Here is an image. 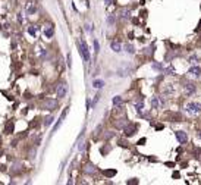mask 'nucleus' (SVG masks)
<instances>
[{
    "mask_svg": "<svg viewBox=\"0 0 201 185\" xmlns=\"http://www.w3.org/2000/svg\"><path fill=\"white\" fill-rule=\"evenodd\" d=\"M12 129H13V124H12V122H11V124H9V125H8V128H6V132H11V131H12Z\"/></svg>",
    "mask_w": 201,
    "mask_h": 185,
    "instance_id": "nucleus-26",
    "label": "nucleus"
},
{
    "mask_svg": "<svg viewBox=\"0 0 201 185\" xmlns=\"http://www.w3.org/2000/svg\"><path fill=\"white\" fill-rule=\"evenodd\" d=\"M43 106H44V109L46 110H54V109H57V100H54V99H46L44 100V103H43Z\"/></svg>",
    "mask_w": 201,
    "mask_h": 185,
    "instance_id": "nucleus-6",
    "label": "nucleus"
},
{
    "mask_svg": "<svg viewBox=\"0 0 201 185\" xmlns=\"http://www.w3.org/2000/svg\"><path fill=\"white\" fill-rule=\"evenodd\" d=\"M56 94H57L59 99H65V97H66V94H68V85H66L65 82H62V84L57 85V88H56Z\"/></svg>",
    "mask_w": 201,
    "mask_h": 185,
    "instance_id": "nucleus-5",
    "label": "nucleus"
},
{
    "mask_svg": "<svg viewBox=\"0 0 201 185\" xmlns=\"http://www.w3.org/2000/svg\"><path fill=\"white\" fill-rule=\"evenodd\" d=\"M185 112H186L189 116H198V115H201V103H200V102H195V100L188 102V103L185 105Z\"/></svg>",
    "mask_w": 201,
    "mask_h": 185,
    "instance_id": "nucleus-1",
    "label": "nucleus"
},
{
    "mask_svg": "<svg viewBox=\"0 0 201 185\" xmlns=\"http://www.w3.org/2000/svg\"><path fill=\"white\" fill-rule=\"evenodd\" d=\"M104 173H106L107 176H113V175H116V170H106Z\"/></svg>",
    "mask_w": 201,
    "mask_h": 185,
    "instance_id": "nucleus-24",
    "label": "nucleus"
},
{
    "mask_svg": "<svg viewBox=\"0 0 201 185\" xmlns=\"http://www.w3.org/2000/svg\"><path fill=\"white\" fill-rule=\"evenodd\" d=\"M175 137H176V140H178L181 144H186V141H188V135H186L185 131H176V132H175Z\"/></svg>",
    "mask_w": 201,
    "mask_h": 185,
    "instance_id": "nucleus-8",
    "label": "nucleus"
},
{
    "mask_svg": "<svg viewBox=\"0 0 201 185\" xmlns=\"http://www.w3.org/2000/svg\"><path fill=\"white\" fill-rule=\"evenodd\" d=\"M51 122H53V116L47 118V119L44 121V125H46V126H50V125H51Z\"/></svg>",
    "mask_w": 201,
    "mask_h": 185,
    "instance_id": "nucleus-21",
    "label": "nucleus"
},
{
    "mask_svg": "<svg viewBox=\"0 0 201 185\" xmlns=\"http://www.w3.org/2000/svg\"><path fill=\"white\" fill-rule=\"evenodd\" d=\"M162 91H163V94H164L166 97H172V96H175V92H176L175 84H172V82H166V84L163 85Z\"/></svg>",
    "mask_w": 201,
    "mask_h": 185,
    "instance_id": "nucleus-4",
    "label": "nucleus"
},
{
    "mask_svg": "<svg viewBox=\"0 0 201 185\" xmlns=\"http://www.w3.org/2000/svg\"><path fill=\"white\" fill-rule=\"evenodd\" d=\"M95 88H102L103 85H104V81H102V79H95L94 81V84H92Z\"/></svg>",
    "mask_w": 201,
    "mask_h": 185,
    "instance_id": "nucleus-18",
    "label": "nucleus"
},
{
    "mask_svg": "<svg viewBox=\"0 0 201 185\" xmlns=\"http://www.w3.org/2000/svg\"><path fill=\"white\" fill-rule=\"evenodd\" d=\"M25 11H27V13H28V15H34V13H35V11H37L35 3H34V2H28V3H27V9H25Z\"/></svg>",
    "mask_w": 201,
    "mask_h": 185,
    "instance_id": "nucleus-9",
    "label": "nucleus"
},
{
    "mask_svg": "<svg viewBox=\"0 0 201 185\" xmlns=\"http://www.w3.org/2000/svg\"><path fill=\"white\" fill-rule=\"evenodd\" d=\"M53 34H54V28H53V27H49V28L44 31V35H46L47 38H51Z\"/></svg>",
    "mask_w": 201,
    "mask_h": 185,
    "instance_id": "nucleus-15",
    "label": "nucleus"
},
{
    "mask_svg": "<svg viewBox=\"0 0 201 185\" xmlns=\"http://www.w3.org/2000/svg\"><path fill=\"white\" fill-rule=\"evenodd\" d=\"M129 15H131V12H129L128 9H123V11H121V16H122L123 19H129Z\"/></svg>",
    "mask_w": 201,
    "mask_h": 185,
    "instance_id": "nucleus-17",
    "label": "nucleus"
},
{
    "mask_svg": "<svg viewBox=\"0 0 201 185\" xmlns=\"http://www.w3.org/2000/svg\"><path fill=\"white\" fill-rule=\"evenodd\" d=\"M28 32H30V35H34V37H35V34H37V28H35V27H30V28H28Z\"/></svg>",
    "mask_w": 201,
    "mask_h": 185,
    "instance_id": "nucleus-20",
    "label": "nucleus"
},
{
    "mask_svg": "<svg viewBox=\"0 0 201 185\" xmlns=\"http://www.w3.org/2000/svg\"><path fill=\"white\" fill-rule=\"evenodd\" d=\"M134 107H135V110L137 112H142V109H144V102H135L134 103Z\"/></svg>",
    "mask_w": 201,
    "mask_h": 185,
    "instance_id": "nucleus-14",
    "label": "nucleus"
},
{
    "mask_svg": "<svg viewBox=\"0 0 201 185\" xmlns=\"http://www.w3.org/2000/svg\"><path fill=\"white\" fill-rule=\"evenodd\" d=\"M85 172L90 173V175H92V173H95V167H94L92 165H87V166H85Z\"/></svg>",
    "mask_w": 201,
    "mask_h": 185,
    "instance_id": "nucleus-16",
    "label": "nucleus"
},
{
    "mask_svg": "<svg viewBox=\"0 0 201 185\" xmlns=\"http://www.w3.org/2000/svg\"><path fill=\"white\" fill-rule=\"evenodd\" d=\"M18 21H19V22H22V21H24V18H22V13H18Z\"/></svg>",
    "mask_w": 201,
    "mask_h": 185,
    "instance_id": "nucleus-28",
    "label": "nucleus"
},
{
    "mask_svg": "<svg viewBox=\"0 0 201 185\" xmlns=\"http://www.w3.org/2000/svg\"><path fill=\"white\" fill-rule=\"evenodd\" d=\"M123 105V100H122V97L121 96H116V97H113V106H116V107H121Z\"/></svg>",
    "mask_w": 201,
    "mask_h": 185,
    "instance_id": "nucleus-13",
    "label": "nucleus"
},
{
    "mask_svg": "<svg viewBox=\"0 0 201 185\" xmlns=\"http://www.w3.org/2000/svg\"><path fill=\"white\" fill-rule=\"evenodd\" d=\"M125 49H126V52H128L129 54H134V53H135V47H134L132 44H126Z\"/></svg>",
    "mask_w": 201,
    "mask_h": 185,
    "instance_id": "nucleus-19",
    "label": "nucleus"
},
{
    "mask_svg": "<svg viewBox=\"0 0 201 185\" xmlns=\"http://www.w3.org/2000/svg\"><path fill=\"white\" fill-rule=\"evenodd\" d=\"M160 106H162V100H160V97H153L151 99V107L153 109H160Z\"/></svg>",
    "mask_w": 201,
    "mask_h": 185,
    "instance_id": "nucleus-11",
    "label": "nucleus"
},
{
    "mask_svg": "<svg viewBox=\"0 0 201 185\" xmlns=\"http://www.w3.org/2000/svg\"><path fill=\"white\" fill-rule=\"evenodd\" d=\"M195 62H197V56H195V54H192V56L189 57V63L192 65V63H195Z\"/></svg>",
    "mask_w": 201,
    "mask_h": 185,
    "instance_id": "nucleus-23",
    "label": "nucleus"
},
{
    "mask_svg": "<svg viewBox=\"0 0 201 185\" xmlns=\"http://www.w3.org/2000/svg\"><path fill=\"white\" fill-rule=\"evenodd\" d=\"M200 38H201V37H200Z\"/></svg>",
    "mask_w": 201,
    "mask_h": 185,
    "instance_id": "nucleus-29",
    "label": "nucleus"
},
{
    "mask_svg": "<svg viewBox=\"0 0 201 185\" xmlns=\"http://www.w3.org/2000/svg\"><path fill=\"white\" fill-rule=\"evenodd\" d=\"M110 47H112V50H113V52H116V53L122 52V44H121L118 40H113V41L110 43Z\"/></svg>",
    "mask_w": 201,
    "mask_h": 185,
    "instance_id": "nucleus-10",
    "label": "nucleus"
},
{
    "mask_svg": "<svg viewBox=\"0 0 201 185\" xmlns=\"http://www.w3.org/2000/svg\"><path fill=\"white\" fill-rule=\"evenodd\" d=\"M153 68H154V69H162V65H160V63H154Z\"/></svg>",
    "mask_w": 201,
    "mask_h": 185,
    "instance_id": "nucleus-27",
    "label": "nucleus"
},
{
    "mask_svg": "<svg viewBox=\"0 0 201 185\" xmlns=\"http://www.w3.org/2000/svg\"><path fill=\"white\" fill-rule=\"evenodd\" d=\"M182 90H183V94H185L186 97H191V96H194V94H195V91H197V85H195L194 82H191V81H185V82H183V85H182Z\"/></svg>",
    "mask_w": 201,
    "mask_h": 185,
    "instance_id": "nucleus-2",
    "label": "nucleus"
},
{
    "mask_svg": "<svg viewBox=\"0 0 201 185\" xmlns=\"http://www.w3.org/2000/svg\"><path fill=\"white\" fill-rule=\"evenodd\" d=\"M135 129H137V126H134V125H128V126H125V128H123L125 135H128V137L134 135V134H135Z\"/></svg>",
    "mask_w": 201,
    "mask_h": 185,
    "instance_id": "nucleus-12",
    "label": "nucleus"
},
{
    "mask_svg": "<svg viewBox=\"0 0 201 185\" xmlns=\"http://www.w3.org/2000/svg\"><path fill=\"white\" fill-rule=\"evenodd\" d=\"M94 49H95V53H98V50H100V46H98V41H97V40H94Z\"/></svg>",
    "mask_w": 201,
    "mask_h": 185,
    "instance_id": "nucleus-22",
    "label": "nucleus"
},
{
    "mask_svg": "<svg viewBox=\"0 0 201 185\" xmlns=\"http://www.w3.org/2000/svg\"><path fill=\"white\" fill-rule=\"evenodd\" d=\"M188 75H189V76H194V78H200V76H201V66L192 65V66L188 69Z\"/></svg>",
    "mask_w": 201,
    "mask_h": 185,
    "instance_id": "nucleus-7",
    "label": "nucleus"
},
{
    "mask_svg": "<svg viewBox=\"0 0 201 185\" xmlns=\"http://www.w3.org/2000/svg\"><path fill=\"white\" fill-rule=\"evenodd\" d=\"M78 47H79V54L82 56V59H84L85 62H90V50H88L87 43H85L84 40H81V41L78 43Z\"/></svg>",
    "mask_w": 201,
    "mask_h": 185,
    "instance_id": "nucleus-3",
    "label": "nucleus"
},
{
    "mask_svg": "<svg viewBox=\"0 0 201 185\" xmlns=\"http://www.w3.org/2000/svg\"><path fill=\"white\" fill-rule=\"evenodd\" d=\"M107 22H109V24H113V22H115V16H113V15H110V16L107 18Z\"/></svg>",
    "mask_w": 201,
    "mask_h": 185,
    "instance_id": "nucleus-25",
    "label": "nucleus"
}]
</instances>
